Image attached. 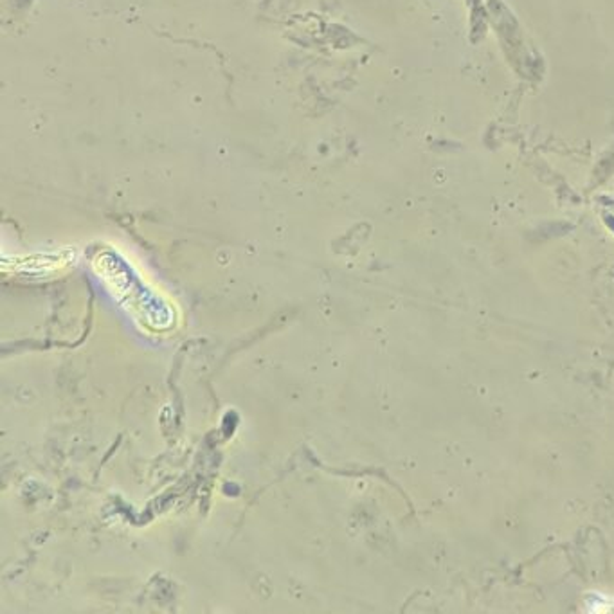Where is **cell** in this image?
I'll return each mask as SVG.
<instances>
[{"instance_id": "cell-1", "label": "cell", "mask_w": 614, "mask_h": 614, "mask_svg": "<svg viewBox=\"0 0 614 614\" xmlns=\"http://www.w3.org/2000/svg\"><path fill=\"white\" fill-rule=\"evenodd\" d=\"M605 600L607 598H603V596H595V598H589V602L595 603V605H589L587 609L592 610V612H596V610H598V612H610V610H614L612 602L605 603Z\"/></svg>"}]
</instances>
